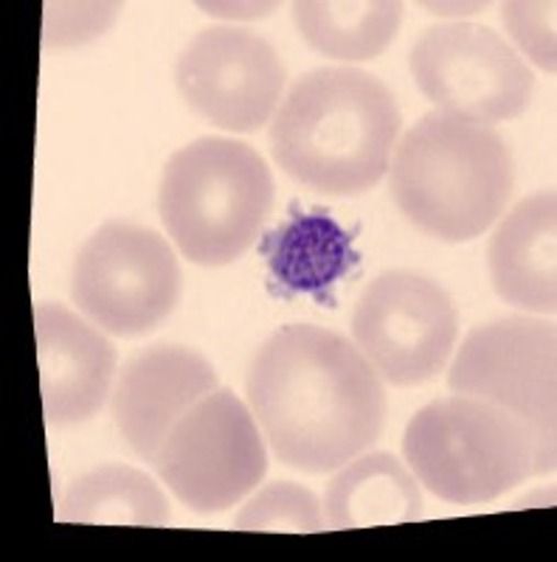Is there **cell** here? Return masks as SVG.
<instances>
[{"instance_id":"cell-1","label":"cell","mask_w":557,"mask_h":562,"mask_svg":"<svg viewBox=\"0 0 557 562\" xmlns=\"http://www.w3.org/2000/svg\"><path fill=\"white\" fill-rule=\"evenodd\" d=\"M248 403L282 464L330 473L380 439L383 380L344 335L313 324L276 329L250 360Z\"/></svg>"},{"instance_id":"cell-2","label":"cell","mask_w":557,"mask_h":562,"mask_svg":"<svg viewBox=\"0 0 557 562\" xmlns=\"http://www.w3.org/2000/svg\"><path fill=\"white\" fill-rule=\"evenodd\" d=\"M403 127L391 90L358 68H315L296 79L270 127L288 178L327 198H358L391 167Z\"/></svg>"},{"instance_id":"cell-3","label":"cell","mask_w":557,"mask_h":562,"mask_svg":"<svg viewBox=\"0 0 557 562\" xmlns=\"http://www.w3.org/2000/svg\"><path fill=\"white\" fill-rule=\"evenodd\" d=\"M391 198L414 228L439 243L481 237L513 198L515 164L487 124L431 110L400 138Z\"/></svg>"},{"instance_id":"cell-4","label":"cell","mask_w":557,"mask_h":562,"mask_svg":"<svg viewBox=\"0 0 557 562\" xmlns=\"http://www.w3.org/2000/svg\"><path fill=\"white\" fill-rule=\"evenodd\" d=\"M270 209L274 175L243 140L205 135L178 149L160 175V220L180 254L203 268L237 262Z\"/></svg>"},{"instance_id":"cell-5","label":"cell","mask_w":557,"mask_h":562,"mask_svg":"<svg viewBox=\"0 0 557 562\" xmlns=\"http://www.w3.org/2000/svg\"><path fill=\"white\" fill-rule=\"evenodd\" d=\"M403 453L416 481L448 504H487L535 475V445L524 422L465 394L416 411Z\"/></svg>"},{"instance_id":"cell-6","label":"cell","mask_w":557,"mask_h":562,"mask_svg":"<svg viewBox=\"0 0 557 562\" xmlns=\"http://www.w3.org/2000/svg\"><path fill=\"white\" fill-rule=\"evenodd\" d=\"M448 389L487 400L524 422L535 445V475L555 470L557 333L552 321L504 318L476 326L450 366Z\"/></svg>"},{"instance_id":"cell-7","label":"cell","mask_w":557,"mask_h":562,"mask_svg":"<svg viewBox=\"0 0 557 562\" xmlns=\"http://www.w3.org/2000/svg\"><path fill=\"white\" fill-rule=\"evenodd\" d=\"M71 295L90 324L110 335H144L178 307L183 273L175 250L147 225L110 220L82 245Z\"/></svg>"},{"instance_id":"cell-8","label":"cell","mask_w":557,"mask_h":562,"mask_svg":"<svg viewBox=\"0 0 557 562\" xmlns=\"http://www.w3.org/2000/svg\"><path fill=\"white\" fill-rule=\"evenodd\" d=\"M155 470L175 498L198 515L225 512L268 473L265 436L234 391L214 389L180 416Z\"/></svg>"},{"instance_id":"cell-9","label":"cell","mask_w":557,"mask_h":562,"mask_svg":"<svg viewBox=\"0 0 557 562\" xmlns=\"http://www.w3.org/2000/svg\"><path fill=\"white\" fill-rule=\"evenodd\" d=\"M459 335L454 301L434 279L389 270L369 281L353 313V340L386 383L409 389L434 380Z\"/></svg>"},{"instance_id":"cell-10","label":"cell","mask_w":557,"mask_h":562,"mask_svg":"<svg viewBox=\"0 0 557 562\" xmlns=\"http://www.w3.org/2000/svg\"><path fill=\"white\" fill-rule=\"evenodd\" d=\"M411 74L428 102L476 124L515 119L535 90V77L513 45L476 23L425 29L411 48Z\"/></svg>"},{"instance_id":"cell-11","label":"cell","mask_w":557,"mask_h":562,"mask_svg":"<svg viewBox=\"0 0 557 562\" xmlns=\"http://www.w3.org/2000/svg\"><path fill=\"white\" fill-rule=\"evenodd\" d=\"M180 97L200 119L231 133H257L282 102L288 82L274 45L248 29L194 34L175 65Z\"/></svg>"},{"instance_id":"cell-12","label":"cell","mask_w":557,"mask_h":562,"mask_svg":"<svg viewBox=\"0 0 557 562\" xmlns=\"http://www.w3.org/2000/svg\"><path fill=\"white\" fill-rule=\"evenodd\" d=\"M218 389V371L200 351L158 344L135 355L113 389V416L138 459L155 464L180 416Z\"/></svg>"},{"instance_id":"cell-13","label":"cell","mask_w":557,"mask_h":562,"mask_svg":"<svg viewBox=\"0 0 557 562\" xmlns=\"http://www.w3.org/2000/svg\"><path fill=\"white\" fill-rule=\"evenodd\" d=\"M34 335L45 422L63 428L93 419L113 389V344L63 304L34 307Z\"/></svg>"},{"instance_id":"cell-14","label":"cell","mask_w":557,"mask_h":562,"mask_svg":"<svg viewBox=\"0 0 557 562\" xmlns=\"http://www.w3.org/2000/svg\"><path fill=\"white\" fill-rule=\"evenodd\" d=\"M487 265L506 304L526 313L557 310V198L538 192L515 205L495 228Z\"/></svg>"},{"instance_id":"cell-15","label":"cell","mask_w":557,"mask_h":562,"mask_svg":"<svg viewBox=\"0 0 557 562\" xmlns=\"http://www.w3.org/2000/svg\"><path fill=\"white\" fill-rule=\"evenodd\" d=\"M324 515L330 529L411 524L425 515L423 486L391 453H360L330 481Z\"/></svg>"},{"instance_id":"cell-16","label":"cell","mask_w":557,"mask_h":562,"mask_svg":"<svg viewBox=\"0 0 557 562\" xmlns=\"http://www.w3.org/2000/svg\"><path fill=\"white\" fill-rule=\"evenodd\" d=\"M274 281L285 293L324 295L358 265L353 234L324 211L293 214L263 245Z\"/></svg>"},{"instance_id":"cell-17","label":"cell","mask_w":557,"mask_h":562,"mask_svg":"<svg viewBox=\"0 0 557 562\" xmlns=\"http://www.w3.org/2000/svg\"><path fill=\"white\" fill-rule=\"evenodd\" d=\"M290 9L301 40L344 63L380 57L403 23L398 0H301Z\"/></svg>"},{"instance_id":"cell-18","label":"cell","mask_w":557,"mask_h":562,"mask_svg":"<svg viewBox=\"0 0 557 562\" xmlns=\"http://www.w3.org/2000/svg\"><path fill=\"white\" fill-rule=\"evenodd\" d=\"M63 524L164 526L169 504L147 473L127 464H104L79 475L59 501Z\"/></svg>"},{"instance_id":"cell-19","label":"cell","mask_w":557,"mask_h":562,"mask_svg":"<svg viewBox=\"0 0 557 562\" xmlns=\"http://www.w3.org/2000/svg\"><path fill=\"white\" fill-rule=\"evenodd\" d=\"M234 526L239 531H324L327 515L308 486L293 481H274L237 512Z\"/></svg>"},{"instance_id":"cell-20","label":"cell","mask_w":557,"mask_h":562,"mask_svg":"<svg viewBox=\"0 0 557 562\" xmlns=\"http://www.w3.org/2000/svg\"><path fill=\"white\" fill-rule=\"evenodd\" d=\"M122 3L113 0H48L43 7L45 48H79L104 37L119 20Z\"/></svg>"},{"instance_id":"cell-21","label":"cell","mask_w":557,"mask_h":562,"mask_svg":"<svg viewBox=\"0 0 557 562\" xmlns=\"http://www.w3.org/2000/svg\"><path fill=\"white\" fill-rule=\"evenodd\" d=\"M501 18L510 37L519 43L521 52L555 74L557 68V3L555 0H510L501 7Z\"/></svg>"},{"instance_id":"cell-22","label":"cell","mask_w":557,"mask_h":562,"mask_svg":"<svg viewBox=\"0 0 557 562\" xmlns=\"http://www.w3.org/2000/svg\"><path fill=\"white\" fill-rule=\"evenodd\" d=\"M200 9H205V14H214V18L250 20L270 14L276 9V3H200Z\"/></svg>"},{"instance_id":"cell-23","label":"cell","mask_w":557,"mask_h":562,"mask_svg":"<svg viewBox=\"0 0 557 562\" xmlns=\"http://www.w3.org/2000/svg\"><path fill=\"white\" fill-rule=\"evenodd\" d=\"M425 9H431L434 14H476L484 9V3H450V7H445V3H425Z\"/></svg>"}]
</instances>
